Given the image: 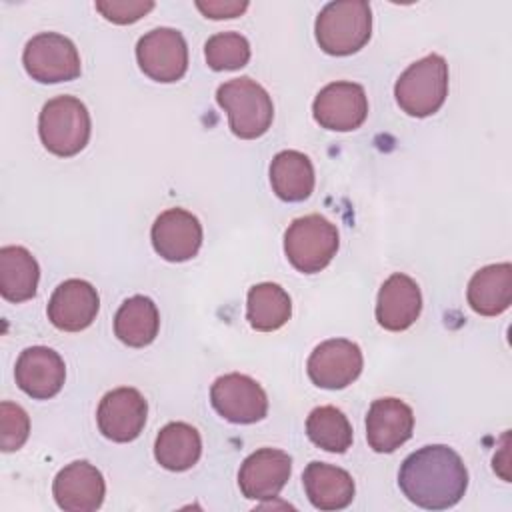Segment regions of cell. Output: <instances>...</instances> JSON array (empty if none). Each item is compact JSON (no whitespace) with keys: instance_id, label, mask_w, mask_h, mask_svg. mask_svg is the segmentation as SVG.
I'll use <instances>...</instances> for the list:
<instances>
[{"instance_id":"obj_1","label":"cell","mask_w":512,"mask_h":512,"mask_svg":"<svg viewBox=\"0 0 512 512\" xmlns=\"http://www.w3.org/2000/svg\"><path fill=\"white\" fill-rule=\"evenodd\" d=\"M402 494L426 510L456 506L468 488V470L456 450L428 444L408 454L398 472Z\"/></svg>"},{"instance_id":"obj_2","label":"cell","mask_w":512,"mask_h":512,"mask_svg":"<svg viewBox=\"0 0 512 512\" xmlns=\"http://www.w3.org/2000/svg\"><path fill=\"white\" fill-rule=\"evenodd\" d=\"M318 46L330 56H350L364 48L372 34V10L364 0L328 2L316 16Z\"/></svg>"},{"instance_id":"obj_3","label":"cell","mask_w":512,"mask_h":512,"mask_svg":"<svg viewBox=\"0 0 512 512\" xmlns=\"http://www.w3.org/2000/svg\"><path fill=\"white\" fill-rule=\"evenodd\" d=\"M92 120L86 104L76 96L48 100L38 116V134L48 152L60 158L76 156L90 140Z\"/></svg>"},{"instance_id":"obj_4","label":"cell","mask_w":512,"mask_h":512,"mask_svg":"<svg viewBox=\"0 0 512 512\" xmlns=\"http://www.w3.org/2000/svg\"><path fill=\"white\" fill-rule=\"evenodd\" d=\"M216 102L228 114L232 134L242 140L260 138L272 126V98L264 86L248 76L220 84L216 90Z\"/></svg>"},{"instance_id":"obj_5","label":"cell","mask_w":512,"mask_h":512,"mask_svg":"<svg viewBox=\"0 0 512 512\" xmlns=\"http://www.w3.org/2000/svg\"><path fill=\"white\" fill-rule=\"evenodd\" d=\"M398 106L414 118L432 116L448 96V64L440 54H428L412 62L396 80Z\"/></svg>"},{"instance_id":"obj_6","label":"cell","mask_w":512,"mask_h":512,"mask_svg":"<svg viewBox=\"0 0 512 512\" xmlns=\"http://www.w3.org/2000/svg\"><path fill=\"white\" fill-rule=\"evenodd\" d=\"M338 246V228L320 214L300 216L284 232V254L302 274L324 270L336 256Z\"/></svg>"},{"instance_id":"obj_7","label":"cell","mask_w":512,"mask_h":512,"mask_svg":"<svg viewBox=\"0 0 512 512\" xmlns=\"http://www.w3.org/2000/svg\"><path fill=\"white\" fill-rule=\"evenodd\" d=\"M22 64L28 76L42 84L74 80L82 70L74 42L58 32H40L32 36L24 46Z\"/></svg>"},{"instance_id":"obj_8","label":"cell","mask_w":512,"mask_h":512,"mask_svg":"<svg viewBox=\"0 0 512 512\" xmlns=\"http://www.w3.org/2000/svg\"><path fill=\"white\" fill-rule=\"evenodd\" d=\"M136 60L140 70L156 82H176L188 70V46L180 30L154 28L136 44Z\"/></svg>"},{"instance_id":"obj_9","label":"cell","mask_w":512,"mask_h":512,"mask_svg":"<svg viewBox=\"0 0 512 512\" xmlns=\"http://www.w3.org/2000/svg\"><path fill=\"white\" fill-rule=\"evenodd\" d=\"M214 410L232 424H254L268 414V396L250 376L230 372L218 376L210 388Z\"/></svg>"},{"instance_id":"obj_10","label":"cell","mask_w":512,"mask_h":512,"mask_svg":"<svg viewBox=\"0 0 512 512\" xmlns=\"http://www.w3.org/2000/svg\"><path fill=\"white\" fill-rule=\"evenodd\" d=\"M364 358L356 342L346 338H330L320 342L306 362L312 384L326 390H342L350 386L362 372Z\"/></svg>"},{"instance_id":"obj_11","label":"cell","mask_w":512,"mask_h":512,"mask_svg":"<svg viewBox=\"0 0 512 512\" xmlns=\"http://www.w3.org/2000/svg\"><path fill=\"white\" fill-rule=\"evenodd\" d=\"M312 116L326 130H356L368 116V96L356 82H330L316 94Z\"/></svg>"},{"instance_id":"obj_12","label":"cell","mask_w":512,"mask_h":512,"mask_svg":"<svg viewBox=\"0 0 512 512\" xmlns=\"http://www.w3.org/2000/svg\"><path fill=\"white\" fill-rule=\"evenodd\" d=\"M148 416V402L144 396L130 386L114 388L106 392L96 410V422L112 442H132L144 430Z\"/></svg>"},{"instance_id":"obj_13","label":"cell","mask_w":512,"mask_h":512,"mask_svg":"<svg viewBox=\"0 0 512 512\" xmlns=\"http://www.w3.org/2000/svg\"><path fill=\"white\" fill-rule=\"evenodd\" d=\"M156 254L168 262H186L194 258L202 246V224L184 208L164 210L150 230Z\"/></svg>"},{"instance_id":"obj_14","label":"cell","mask_w":512,"mask_h":512,"mask_svg":"<svg viewBox=\"0 0 512 512\" xmlns=\"http://www.w3.org/2000/svg\"><path fill=\"white\" fill-rule=\"evenodd\" d=\"M292 474V458L278 448H258L240 466L238 486L248 500H272Z\"/></svg>"},{"instance_id":"obj_15","label":"cell","mask_w":512,"mask_h":512,"mask_svg":"<svg viewBox=\"0 0 512 512\" xmlns=\"http://www.w3.org/2000/svg\"><path fill=\"white\" fill-rule=\"evenodd\" d=\"M52 494L58 508L66 512H94L104 502L106 482L94 464L76 460L56 474Z\"/></svg>"},{"instance_id":"obj_16","label":"cell","mask_w":512,"mask_h":512,"mask_svg":"<svg viewBox=\"0 0 512 512\" xmlns=\"http://www.w3.org/2000/svg\"><path fill=\"white\" fill-rule=\"evenodd\" d=\"M18 388L34 400L56 396L66 380L62 356L48 346H30L20 352L14 368Z\"/></svg>"},{"instance_id":"obj_17","label":"cell","mask_w":512,"mask_h":512,"mask_svg":"<svg viewBox=\"0 0 512 512\" xmlns=\"http://www.w3.org/2000/svg\"><path fill=\"white\" fill-rule=\"evenodd\" d=\"M414 430V412L400 398H378L366 414V440L378 454H390L410 440Z\"/></svg>"},{"instance_id":"obj_18","label":"cell","mask_w":512,"mask_h":512,"mask_svg":"<svg viewBox=\"0 0 512 512\" xmlns=\"http://www.w3.org/2000/svg\"><path fill=\"white\" fill-rule=\"evenodd\" d=\"M98 308L100 296L96 288L82 278H70L56 286L46 312L58 330L80 332L96 320Z\"/></svg>"},{"instance_id":"obj_19","label":"cell","mask_w":512,"mask_h":512,"mask_svg":"<svg viewBox=\"0 0 512 512\" xmlns=\"http://www.w3.org/2000/svg\"><path fill=\"white\" fill-rule=\"evenodd\" d=\"M422 312V292L414 278L396 272L384 280L376 298V320L384 330L402 332Z\"/></svg>"},{"instance_id":"obj_20","label":"cell","mask_w":512,"mask_h":512,"mask_svg":"<svg viewBox=\"0 0 512 512\" xmlns=\"http://www.w3.org/2000/svg\"><path fill=\"white\" fill-rule=\"evenodd\" d=\"M302 484L310 504L326 512L346 508L356 492L350 472L316 460L304 468Z\"/></svg>"},{"instance_id":"obj_21","label":"cell","mask_w":512,"mask_h":512,"mask_svg":"<svg viewBox=\"0 0 512 512\" xmlns=\"http://www.w3.org/2000/svg\"><path fill=\"white\" fill-rule=\"evenodd\" d=\"M466 298L480 316H498L512 304V266L510 262L488 264L474 272L468 282Z\"/></svg>"},{"instance_id":"obj_22","label":"cell","mask_w":512,"mask_h":512,"mask_svg":"<svg viewBox=\"0 0 512 512\" xmlns=\"http://www.w3.org/2000/svg\"><path fill=\"white\" fill-rule=\"evenodd\" d=\"M314 166L304 152L282 150L270 162V184L284 202H302L314 190Z\"/></svg>"},{"instance_id":"obj_23","label":"cell","mask_w":512,"mask_h":512,"mask_svg":"<svg viewBox=\"0 0 512 512\" xmlns=\"http://www.w3.org/2000/svg\"><path fill=\"white\" fill-rule=\"evenodd\" d=\"M160 328L156 304L142 294L126 298L114 316L116 338L130 348H144L154 342Z\"/></svg>"},{"instance_id":"obj_24","label":"cell","mask_w":512,"mask_h":512,"mask_svg":"<svg viewBox=\"0 0 512 512\" xmlns=\"http://www.w3.org/2000/svg\"><path fill=\"white\" fill-rule=\"evenodd\" d=\"M202 454V438L188 422H168L156 436L154 458L170 472L190 470Z\"/></svg>"},{"instance_id":"obj_25","label":"cell","mask_w":512,"mask_h":512,"mask_svg":"<svg viewBox=\"0 0 512 512\" xmlns=\"http://www.w3.org/2000/svg\"><path fill=\"white\" fill-rule=\"evenodd\" d=\"M40 280V266L24 246L0 248V294L8 302L34 298Z\"/></svg>"},{"instance_id":"obj_26","label":"cell","mask_w":512,"mask_h":512,"mask_svg":"<svg viewBox=\"0 0 512 512\" xmlns=\"http://www.w3.org/2000/svg\"><path fill=\"white\" fill-rule=\"evenodd\" d=\"M292 316L288 292L274 282H260L248 290L246 320L258 332H274Z\"/></svg>"},{"instance_id":"obj_27","label":"cell","mask_w":512,"mask_h":512,"mask_svg":"<svg viewBox=\"0 0 512 512\" xmlns=\"http://www.w3.org/2000/svg\"><path fill=\"white\" fill-rule=\"evenodd\" d=\"M310 442L326 452L342 454L352 446V426L336 406H318L306 418Z\"/></svg>"},{"instance_id":"obj_28","label":"cell","mask_w":512,"mask_h":512,"mask_svg":"<svg viewBox=\"0 0 512 512\" xmlns=\"http://www.w3.org/2000/svg\"><path fill=\"white\" fill-rule=\"evenodd\" d=\"M206 64L216 70H238L250 60V42L240 32H218L204 44Z\"/></svg>"},{"instance_id":"obj_29","label":"cell","mask_w":512,"mask_h":512,"mask_svg":"<svg viewBox=\"0 0 512 512\" xmlns=\"http://www.w3.org/2000/svg\"><path fill=\"white\" fill-rule=\"evenodd\" d=\"M30 434V418L26 410L14 402L0 404V448L14 452L24 446Z\"/></svg>"},{"instance_id":"obj_30","label":"cell","mask_w":512,"mask_h":512,"mask_svg":"<svg viewBox=\"0 0 512 512\" xmlns=\"http://www.w3.org/2000/svg\"><path fill=\"white\" fill-rule=\"evenodd\" d=\"M96 10L112 24H132L146 16L152 8V0H98Z\"/></svg>"},{"instance_id":"obj_31","label":"cell","mask_w":512,"mask_h":512,"mask_svg":"<svg viewBox=\"0 0 512 512\" xmlns=\"http://www.w3.org/2000/svg\"><path fill=\"white\" fill-rule=\"evenodd\" d=\"M196 8L212 20H224V18H236L240 16L246 8L248 2H240V0H196Z\"/></svg>"}]
</instances>
